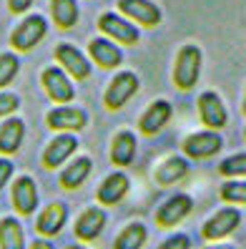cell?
Masks as SVG:
<instances>
[{
	"instance_id": "1",
	"label": "cell",
	"mask_w": 246,
	"mask_h": 249,
	"mask_svg": "<svg viewBox=\"0 0 246 249\" xmlns=\"http://www.w3.org/2000/svg\"><path fill=\"white\" fill-rule=\"evenodd\" d=\"M201 63H204V53L194 43H186L176 53V63H173V83L179 91H191L198 83Z\"/></svg>"
},
{
	"instance_id": "2",
	"label": "cell",
	"mask_w": 246,
	"mask_h": 249,
	"mask_svg": "<svg viewBox=\"0 0 246 249\" xmlns=\"http://www.w3.org/2000/svg\"><path fill=\"white\" fill-rule=\"evenodd\" d=\"M138 86H141V81H138L136 73H131V71H121L118 76L111 81L108 89H106V96H103L106 108H108V111H118V108H123L128 101L136 96Z\"/></svg>"
},
{
	"instance_id": "3",
	"label": "cell",
	"mask_w": 246,
	"mask_h": 249,
	"mask_svg": "<svg viewBox=\"0 0 246 249\" xmlns=\"http://www.w3.org/2000/svg\"><path fill=\"white\" fill-rule=\"evenodd\" d=\"M46 33H48V23H46V18L43 16H28L16 31H13V36H10V46L16 48V51H20V53H25V51H33L38 43L46 38Z\"/></svg>"
},
{
	"instance_id": "4",
	"label": "cell",
	"mask_w": 246,
	"mask_h": 249,
	"mask_svg": "<svg viewBox=\"0 0 246 249\" xmlns=\"http://www.w3.org/2000/svg\"><path fill=\"white\" fill-rule=\"evenodd\" d=\"M239 224H241V212H236L234 207H224L206 219V224L201 227V234H204L206 242H221Z\"/></svg>"
},
{
	"instance_id": "5",
	"label": "cell",
	"mask_w": 246,
	"mask_h": 249,
	"mask_svg": "<svg viewBox=\"0 0 246 249\" xmlns=\"http://www.w3.org/2000/svg\"><path fill=\"white\" fill-rule=\"evenodd\" d=\"M53 55H55V61L61 63V68L68 71L73 78L85 81V78L91 76V61H88V58H85L76 46H70V43H58L55 51H53Z\"/></svg>"
},
{
	"instance_id": "6",
	"label": "cell",
	"mask_w": 246,
	"mask_h": 249,
	"mask_svg": "<svg viewBox=\"0 0 246 249\" xmlns=\"http://www.w3.org/2000/svg\"><path fill=\"white\" fill-rule=\"evenodd\" d=\"M191 209H194V199L189 194H176V196H171L168 201H164L161 207H158L156 222H158V227L171 229V227L181 224L183 219L191 214Z\"/></svg>"
},
{
	"instance_id": "7",
	"label": "cell",
	"mask_w": 246,
	"mask_h": 249,
	"mask_svg": "<svg viewBox=\"0 0 246 249\" xmlns=\"http://www.w3.org/2000/svg\"><path fill=\"white\" fill-rule=\"evenodd\" d=\"M198 119L204 121V126L213 128V131H219L229 124V113H226V106H224V101L219 93H213V91H204L198 96Z\"/></svg>"
},
{
	"instance_id": "8",
	"label": "cell",
	"mask_w": 246,
	"mask_h": 249,
	"mask_svg": "<svg viewBox=\"0 0 246 249\" xmlns=\"http://www.w3.org/2000/svg\"><path fill=\"white\" fill-rule=\"evenodd\" d=\"M224 146V139L216 134V131H198V134H191L183 141V154L189 159H211L213 154H219Z\"/></svg>"
},
{
	"instance_id": "9",
	"label": "cell",
	"mask_w": 246,
	"mask_h": 249,
	"mask_svg": "<svg viewBox=\"0 0 246 249\" xmlns=\"http://www.w3.org/2000/svg\"><path fill=\"white\" fill-rule=\"evenodd\" d=\"M98 28H100V31H103L108 38L118 40L121 46H133V43H138V38H141L138 28H136L133 23L123 20L121 16H115V13H106V16H100Z\"/></svg>"
},
{
	"instance_id": "10",
	"label": "cell",
	"mask_w": 246,
	"mask_h": 249,
	"mask_svg": "<svg viewBox=\"0 0 246 249\" xmlns=\"http://www.w3.org/2000/svg\"><path fill=\"white\" fill-rule=\"evenodd\" d=\"M46 124L53 131H81L85 124H88V113H85L83 108H73V106L58 104L55 108L48 111Z\"/></svg>"
},
{
	"instance_id": "11",
	"label": "cell",
	"mask_w": 246,
	"mask_h": 249,
	"mask_svg": "<svg viewBox=\"0 0 246 249\" xmlns=\"http://www.w3.org/2000/svg\"><path fill=\"white\" fill-rule=\"evenodd\" d=\"M171 113H173V106L168 104L166 98H158L153 104L143 111V116L138 119V131L143 136H156L168 121H171Z\"/></svg>"
},
{
	"instance_id": "12",
	"label": "cell",
	"mask_w": 246,
	"mask_h": 249,
	"mask_svg": "<svg viewBox=\"0 0 246 249\" xmlns=\"http://www.w3.org/2000/svg\"><path fill=\"white\" fill-rule=\"evenodd\" d=\"M43 89L55 101V104H70L76 98L73 83L61 68H46L43 71Z\"/></svg>"
},
{
	"instance_id": "13",
	"label": "cell",
	"mask_w": 246,
	"mask_h": 249,
	"mask_svg": "<svg viewBox=\"0 0 246 249\" xmlns=\"http://www.w3.org/2000/svg\"><path fill=\"white\" fill-rule=\"evenodd\" d=\"M118 10L146 28H153L161 23V8L151 3V0H118Z\"/></svg>"
},
{
	"instance_id": "14",
	"label": "cell",
	"mask_w": 246,
	"mask_h": 249,
	"mask_svg": "<svg viewBox=\"0 0 246 249\" xmlns=\"http://www.w3.org/2000/svg\"><path fill=\"white\" fill-rule=\"evenodd\" d=\"M66 222H68V207L63 201H53L38 214L35 229H38L40 237H55V234H61Z\"/></svg>"
},
{
	"instance_id": "15",
	"label": "cell",
	"mask_w": 246,
	"mask_h": 249,
	"mask_svg": "<svg viewBox=\"0 0 246 249\" xmlns=\"http://www.w3.org/2000/svg\"><path fill=\"white\" fill-rule=\"evenodd\" d=\"M76 149H78V139H76L73 134L55 136V139L46 146V151H43V166H46V169H58Z\"/></svg>"
},
{
	"instance_id": "16",
	"label": "cell",
	"mask_w": 246,
	"mask_h": 249,
	"mask_svg": "<svg viewBox=\"0 0 246 249\" xmlns=\"http://www.w3.org/2000/svg\"><path fill=\"white\" fill-rule=\"evenodd\" d=\"M13 207L23 216L33 214L38 209V186L31 177H20L13 184Z\"/></svg>"
},
{
	"instance_id": "17",
	"label": "cell",
	"mask_w": 246,
	"mask_h": 249,
	"mask_svg": "<svg viewBox=\"0 0 246 249\" xmlns=\"http://www.w3.org/2000/svg\"><path fill=\"white\" fill-rule=\"evenodd\" d=\"M106 227V212L98 207H88L76 222V237L81 242H93Z\"/></svg>"
},
{
	"instance_id": "18",
	"label": "cell",
	"mask_w": 246,
	"mask_h": 249,
	"mask_svg": "<svg viewBox=\"0 0 246 249\" xmlns=\"http://www.w3.org/2000/svg\"><path fill=\"white\" fill-rule=\"evenodd\" d=\"M128 192V177L123 171H115L111 177L103 179V184L98 186L96 192V199L100 201V207H113V204H118Z\"/></svg>"
},
{
	"instance_id": "19",
	"label": "cell",
	"mask_w": 246,
	"mask_h": 249,
	"mask_svg": "<svg viewBox=\"0 0 246 249\" xmlns=\"http://www.w3.org/2000/svg\"><path fill=\"white\" fill-rule=\"evenodd\" d=\"M88 53H91V61L98 63L100 68H115V66H121V61H123L121 48L115 46V43H111L108 38H96V40H91Z\"/></svg>"
},
{
	"instance_id": "20",
	"label": "cell",
	"mask_w": 246,
	"mask_h": 249,
	"mask_svg": "<svg viewBox=\"0 0 246 249\" xmlns=\"http://www.w3.org/2000/svg\"><path fill=\"white\" fill-rule=\"evenodd\" d=\"M23 139H25V124L20 119L10 116V119L0 124V154H5V156L16 154L20 149Z\"/></svg>"
},
{
	"instance_id": "21",
	"label": "cell",
	"mask_w": 246,
	"mask_h": 249,
	"mask_svg": "<svg viewBox=\"0 0 246 249\" xmlns=\"http://www.w3.org/2000/svg\"><path fill=\"white\" fill-rule=\"evenodd\" d=\"M136 159V136L131 131H118L111 143V161L115 166H131Z\"/></svg>"
},
{
	"instance_id": "22",
	"label": "cell",
	"mask_w": 246,
	"mask_h": 249,
	"mask_svg": "<svg viewBox=\"0 0 246 249\" xmlns=\"http://www.w3.org/2000/svg\"><path fill=\"white\" fill-rule=\"evenodd\" d=\"M93 169V161L88 156H78L73 159L70 164L61 171V186L68 189V192H73V189H78L85 179H88V174Z\"/></svg>"
},
{
	"instance_id": "23",
	"label": "cell",
	"mask_w": 246,
	"mask_h": 249,
	"mask_svg": "<svg viewBox=\"0 0 246 249\" xmlns=\"http://www.w3.org/2000/svg\"><path fill=\"white\" fill-rule=\"evenodd\" d=\"M186 171H189V161L181 159V156H171V159L161 161V164L156 166L153 179H156V184H161V186H171V184L181 181L186 177Z\"/></svg>"
},
{
	"instance_id": "24",
	"label": "cell",
	"mask_w": 246,
	"mask_h": 249,
	"mask_svg": "<svg viewBox=\"0 0 246 249\" xmlns=\"http://www.w3.org/2000/svg\"><path fill=\"white\" fill-rule=\"evenodd\" d=\"M0 249H25V234L16 216L0 219Z\"/></svg>"
},
{
	"instance_id": "25",
	"label": "cell",
	"mask_w": 246,
	"mask_h": 249,
	"mask_svg": "<svg viewBox=\"0 0 246 249\" xmlns=\"http://www.w3.org/2000/svg\"><path fill=\"white\" fill-rule=\"evenodd\" d=\"M146 239H148V229L143 227L141 222H133L115 237L113 247L115 249H141L143 244H146Z\"/></svg>"
},
{
	"instance_id": "26",
	"label": "cell",
	"mask_w": 246,
	"mask_h": 249,
	"mask_svg": "<svg viewBox=\"0 0 246 249\" xmlns=\"http://www.w3.org/2000/svg\"><path fill=\"white\" fill-rule=\"evenodd\" d=\"M50 10H53V20L58 28H73L78 23V3L76 0H53L50 3Z\"/></svg>"
},
{
	"instance_id": "27",
	"label": "cell",
	"mask_w": 246,
	"mask_h": 249,
	"mask_svg": "<svg viewBox=\"0 0 246 249\" xmlns=\"http://www.w3.org/2000/svg\"><path fill=\"white\" fill-rule=\"evenodd\" d=\"M18 71H20V61L16 53H0V91L16 81Z\"/></svg>"
},
{
	"instance_id": "28",
	"label": "cell",
	"mask_w": 246,
	"mask_h": 249,
	"mask_svg": "<svg viewBox=\"0 0 246 249\" xmlns=\"http://www.w3.org/2000/svg\"><path fill=\"white\" fill-rule=\"evenodd\" d=\"M219 174L226 177V179H241V177H246V154H234V156L224 159L219 164Z\"/></svg>"
},
{
	"instance_id": "29",
	"label": "cell",
	"mask_w": 246,
	"mask_h": 249,
	"mask_svg": "<svg viewBox=\"0 0 246 249\" xmlns=\"http://www.w3.org/2000/svg\"><path fill=\"white\" fill-rule=\"evenodd\" d=\"M219 196L229 204H246V181L241 179H231L226 184H221Z\"/></svg>"
},
{
	"instance_id": "30",
	"label": "cell",
	"mask_w": 246,
	"mask_h": 249,
	"mask_svg": "<svg viewBox=\"0 0 246 249\" xmlns=\"http://www.w3.org/2000/svg\"><path fill=\"white\" fill-rule=\"evenodd\" d=\"M20 108V98L16 93H8V91H0V119L5 116H13Z\"/></svg>"
},
{
	"instance_id": "31",
	"label": "cell",
	"mask_w": 246,
	"mask_h": 249,
	"mask_svg": "<svg viewBox=\"0 0 246 249\" xmlns=\"http://www.w3.org/2000/svg\"><path fill=\"white\" fill-rule=\"evenodd\" d=\"M158 249H191V239L186 234H173V237L158 244Z\"/></svg>"
},
{
	"instance_id": "32",
	"label": "cell",
	"mask_w": 246,
	"mask_h": 249,
	"mask_svg": "<svg viewBox=\"0 0 246 249\" xmlns=\"http://www.w3.org/2000/svg\"><path fill=\"white\" fill-rule=\"evenodd\" d=\"M10 177H13V161L0 159V189L10 181Z\"/></svg>"
},
{
	"instance_id": "33",
	"label": "cell",
	"mask_w": 246,
	"mask_h": 249,
	"mask_svg": "<svg viewBox=\"0 0 246 249\" xmlns=\"http://www.w3.org/2000/svg\"><path fill=\"white\" fill-rule=\"evenodd\" d=\"M8 5L13 13H25L28 8L33 5V0H8Z\"/></svg>"
},
{
	"instance_id": "34",
	"label": "cell",
	"mask_w": 246,
	"mask_h": 249,
	"mask_svg": "<svg viewBox=\"0 0 246 249\" xmlns=\"http://www.w3.org/2000/svg\"><path fill=\"white\" fill-rule=\"evenodd\" d=\"M28 249H53V244L48 242V239H35L31 247H28Z\"/></svg>"
},
{
	"instance_id": "35",
	"label": "cell",
	"mask_w": 246,
	"mask_h": 249,
	"mask_svg": "<svg viewBox=\"0 0 246 249\" xmlns=\"http://www.w3.org/2000/svg\"><path fill=\"white\" fill-rule=\"evenodd\" d=\"M204 249H234L231 244H213V247H204Z\"/></svg>"
},
{
	"instance_id": "36",
	"label": "cell",
	"mask_w": 246,
	"mask_h": 249,
	"mask_svg": "<svg viewBox=\"0 0 246 249\" xmlns=\"http://www.w3.org/2000/svg\"><path fill=\"white\" fill-rule=\"evenodd\" d=\"M241 113L246 116V91H244V101H241Z\"/></svg>"
},
{
	"instance_id": "37",
	"label": "cell",
	"mask_w": 246,
	"mask_h": 249,
	"mask_svg": "<svg viewBox=\"0 0 246 249\" xmlns=\"http://www.w3.org/2000/svg\"><path fill=\"white\" fill-rule=\"evenodd\" d=\"M66 249H85V247H81V244H68Z\"/></svg>"
},
{
	"instance_id": "38",
	"label": "cell",
	"mask_w": 246,
	"mask_h": 249,
	"mask_svg": "<svg viewBox=\"0 0 246 249\" xmlns=\"http://www.w3.org/2000/svg\"><path fill=\"white\" fill-rule=\"evenodd\" d=\"M244 139H246V128H244Z\"/></svg>"
}]
</instances>
